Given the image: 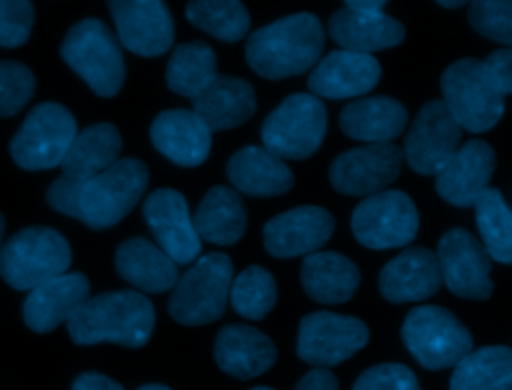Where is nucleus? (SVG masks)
Returning <instances> with one entry per match:
<instances>
[{
    "label": "nucleus",
    "instance_id": "aec40b11",
    "mask_svg": "<svg viewBox=\"0 0 512 390\" xmlns=\"http://www.w3.org/2000/svg\"><path fill=\"white\" fill-rule=\"evenodd\" d=\"M444 284L436 252L412 246L394 256L378 276L380 294L392 304L418 302L434 296Z\"/></svg>",
    "mask_w": 512,
    "mask_h": 390
},
{
    "label": "nucleus",
    "instance_id": "6e6552de",
    "mask_svg": "<svg viewBox=\"0 0 512 390\" xmlns=\"http://www.w3.org/2000/svg\"><path fill=\"white\" fill-rule=\"evenodd\" d=\"M328 128L326 106L308 92L286 96L262 122V142L280 160H306L322 144Z\"/></svg>",
    "mask_w": 512,
    "mask_h": 390
},
{
    "label": "nucleus",
    "instance_id": "7ed1b4c3",
    "mask_svg": "<svg viewBox=\"0 0 512 390\" xmlns=\"http://www.w3.org/2000/svg\"><path fill=\"white\" fill-rule=\"evenodd\" d=\"M154 324V306L144 294L118 290L88 298L66 326L72 342L80 346L112 342L140 348L150 340Z\"/></svg>",
    "mask_w": 512,
    "mask_h": 390
},
{
    "label": "nucleus",
    "instance_id": "20e7f679",
    "mask_svg": "<svg viewBox=\"0 0 512 390\" xmlns=\"http://www.w3.org/2000/svg\"><path fill=\"white\" fill-rule=\"evenodd\" d=\"M70 262L72 252L60 232L48 226H28L4 242L0 276L14 290H34L66 274Z\"/></svg>",
    "mask_w": 512,
    "mask_h": 390
},
{
    "label": "nucleus",
    "instance_id": "423d86ee",
    "mask_svg": "<svg viewBox=\"0 0 512 390\" xmlns=\"http://www.w3.org/2000/svg\"><path fill=\"white\" fill-rule=\"evenodd\" d=\"M442 102L462 130L472 134L494 128L504 114V94L490 78L484 60L460 58L440 78Z\"/></svg>",
    "mask_w": 512,
    "mask_h": 390
},
{
    "label": "nucleus",
    "instance_id": "5701e85b",
    "mask_svg": "<svg viewBox=\"0 0 512 390\" xmlns=\"http://www.w3.org/2000/svg\"><path fill=\"white\" fill-rule=\"evenodd\" d=\"M90 298V282L82 272H66L28 292L22 316L30 330L48 334L80 310Z\"/></svg>",
    "mask_w": 512,
    "mask_h": 390
},
{
    "label": "nucleus",
    "instance_id": "2f4dec72",
    "mask_svg": "<svg viewBox=\"0 0 512 390\" xmlns=\"http://www.w3.org/2000/svg\"><path fill=\"white\" fill-rule=\"evenodd\" d=\"M192 220L200 238L218 246H230L244 236L248 214L234 188L212 186L204 194Z\"/></svg>",
    "mask_w": 512,
    "mask_h": 390
},
{
    "label": "nucleus",
    "instance_id": "72a5a7b5",
    "mask_svg": "<svg viewBox=\"0 0 512 390\" xmlns=\"http://www.w3.org/2000/svg\"><path fill=\"white\" fill-rule=\"evenodd\" d=\"M216 76V54L202 40L178 44L166 66L168 88L190 100L200 96Z\"/></svg>",
    "mask_w": 512,
    "mask_h": 390
},
{
    "label": "nucleus",
    "instance_id": "cd10ccee",
    "mask_svg": "<svg viewBox=\"0 0 512 390\" xmlns=\"http://www.w3.org/2000/svg\"><path fill=\"white\" fill-rule=\"evenodd\" d=\"M232 186L250 196H280L294 184L292 170L264 146H244L226 164Z\"/></svg>",
    "mask_w": 512,
    "mask_h": 390
},
{
    "label": "nucleus",
    "instance_id": "1a4fd4ad",
    "mask_svg": "<svg viewBox=\"0 0 512 390\" xmlns=\"http://www.w3.org/2000/svg\"><path fill=\"white\" fill-rule=\"evenodd\" d=\"M402 340L408 352L426 370L456 366L472 352V334L442 306H414L402 322Z\"/></svg>",
    "mask_w": 512,
    "mask_h": 390
},
{
    "label": "nucleus",
    "instance_id": "6ab92c4d",
    "mask_svg": "<svg viewBox=\"0 0 512 390\" xmlns=\"http://www.w3.org/2000/svg\"><path fill=\"white\" fill-rule=\"evenodd\" d=\"M382 68L372 54L332 50L312 68L308 88L316 98H354L370 92L380 80Z\"/></svg>",
    "mask_w": 512,
    "mask_h": 390
},
{
    "label": "nucleus",
    "instance_id": "393cba45",
    "mask_svg": "<svg viewBox=\"0 0 512 390\" xmlns=\"http://www.w3.org/2000/svg\"><path fill=\"white\" fill-rule=\"evenodd\" d=\"M214 358L226 374L250 380L274 364L276 346L264 332L252 326L228 324L216 336Z\"/></svg>",
    "mask_w": 512,
    "mask_h": 390
},
{
    "label": "nucleus",
    "instance_id": "ea45409f",
    "mask_svg": "<svg viewBox=\"0 0 512 390\" xmlns=\"http://www.w3.org/2000/svg\"><path fill=\"white\" fill-rule=\"evenodd\" d=\"M352 390H422V386L408 366L386 362L364 370Z\"/></svg>",
    "mask_w": 512,
    "mask_h": 390
},
{
    "label": "nucleus",
    "instance_id": "dca6fc26",
    "mask_svg": "<svg viewBox=\"0 0 512 390\" xmlns=\"http://www.w3.org/2000/svg\"><path fill=\"white\" fill-rule=\"evenodd\" d=\"M142 214L158 246L178 264L198 260L202 238L196 232L186 198L174 188L154 190L142 204Z\"/></svg>",
    "mask_w": 512,
    "mask_h": 390
},
{
    "label": "nucleus",
    "instance_id": "ddd939ff",
    "mask_svg": "<svg viewBox=\"0 0 512 390\" xmlns=\"http://www.w3.org/2000/svg\"><path fill=\"white\" fill-rule=\"evenodd\" d=\"M462 128L442 100L426 102L404 138V160L422 176H436L460 150Z\"/></svg>",
    "mask_w": 512,
    "mask_h": 390
},
{
    "label": "nucleus",
    "instance_id": "c85d7f7f",
    "mask_svg": "<svg viewBox=\"0 0 512 390\" xmlns=\"http://www.w3.org/2000/svg\"><path fill=\"white\" fill-rule=\"evenodd\" d=\"M300 282L312 300L320 304H342L356 294L360 270L340 252H314L302 260Z\"/></svg>",
    "mask_w": 512,
    "mask_h": 390
},
{
    "label": "nucleus",
    "instance_id": "f03ea898",
    "mask_svg": "<svg viewBox=\"0 0 512 390\" xmlns=\"http://www.w3.org/2000/svg\"><path fill=\"white\" fill-rule=\"evenodd\" d=\"M324 26L310 12H296L254 30L246 40L248 66L268 78L298 76L320 62Z\"/></svg>",
    "mask_w": 512,
    "mask_h": 390
},
{
    "label": "nucleus",
    "instance_id": "7c9ffc66",
    "mask_svg": "<svg viewBox=\"0 0 512 390\" xmlns=\"http://www.w3.org/2000/svg\"><path fill=\"white\" fill-rule=\"evenodd\" d=\"M122 136L110 122H96L78 132L64 162L62 176L70 180H88L106 172L120 160Z\"/></svg>",
    "mask_w": 512,
    "mask_h": 390
},
{
    "label": "nucleus",
    "instance_id": "e433bc0d",
    "mask_svg": "<svg viewBox=\"0 0 512 390\" xmlns=\"http://www.w3.org/2000/svg\"><path fill=\"white\" fill-rule=\"evenodd\" d=\"M276 296L278 290L274 276L266 268L252 264L234 278L230 304L242 318L262 320L274 308Z\"/></svg>",
    "mask_w": 512,
    "mask_h": 390
},
{
    "label": "nucleus",
    "instance_id": "412c9836",
    "mask_svg": "<svg viewBox=\"0 0 512 390\" xmlns=\"http://www.w3.org/2000/svg\"><path fill=\"white\" fill-rule=\"evenodd\" d=\"M496 168V154L484 140H468L436 174V192L452 206L468 208L488 190Z\"/></svg>",
    "mask_w": 512,
    "mask_h": 390
},
{
    "label": "nucleus",
    "instance_id": "0eeeda50",
    "mask_svg": "<svg viewBox=\"0 0 512 390\" xmlns=\"http://www.w3.org/2000/svg\"><path fill=\"white\" fill-rule=\"evenodd\" d=\"M66 64L92 88L94 94L110 98L124 82V58L120 44L98 18L74 24L60 46Z\"/></svg>",
    "mask_w": 512,
    "mask_h": 390
},
{
    "label": "nucleus",
    "instance_id": "9d476101",
    "mask_svg": "<svg viewBox=\"0 0 512 390\" xmlns=\"http://www.w3.org/2000/svg\"><path fill=\"white\" fill-rule=\"evenodd\" d=\"M76 118L56 102L34 106L10 142L12 160L24 170H48L64 162L74 138Z\"/></svg>",
    "mask_w": 512,
    "mask_h": 390
},
{
    "label": "nucleus",
    "instance_id": "bb28decb",
    "mask_svg": "<svg viewBox=\"0 0 512 390\" xmlns=\"http://www.w3.org/2000/svg\"><path fill=\"white\" fill-rule=\"evenodd\" d=\"M408 112L390 96H368L346 104L340 112V128L346 136L366 144H386L402 134Z\"/></svg>",
    "mask_w": 512,
    "mask_h": 390
},
{
    "label": "nucleus",
    "instance_id": "39448f33",
    "mask_svg": "<svg viewBox=\"0 0 512 390\" xmlns=\"http://www.w3.org/2000/svg\"><path fill=\"white\" fill-rule=\"evenodd\" d=\"M232 274V260L224 252L200 256L172 288L170 316L184 326H202L222 318L230 302Z\"/></svg>",
    "mask_w": 512,
    "mask_h": 390
},
{
    "label": "nucleus",
    "instance_id": "37998d69",
    "mask_svg": "<svg viewBox=\"0 0 512 390\" xmlns=\"http://www.w3.org/2000/svg\"><path fill=\"white\" fill-rule=\"evenodd\" d=\"M294 390H338V380L328 368H312L298 380Z\"/></svg>",
    "mask_w": 512,
    "mask_h": 390
},
{
    "label": "nucleus",
    "instance_id": "473e14b6",
    "mask_svg": "<svg viewBox=\"0 0 512 390\" xmlns=\"http://www.w3.org/2000/svg\"><path fill=\"white\" fill-rule=\"evenodd\" d=\"M450 390H512V348L482 346L472 350L454 366Z\"/></svg>",
    "mask_w": 512,
    "mask_h": 390
},
{
    "label": "nucleus",
    "instance_id": "79ce46f5",
    "mask_svg": "<svg viewBox=\"0 0 512 390\" xmlns=\"http://www.w3.org/2000/svg\"><path fill=\"white\" fill-rule=\"evenodd\" d=\"M490 78L494 80L496 88L508 96L512 94V48H500L488 54L484 60Z\"/></svg>",
    "mask_w": 512,
    "mask_h": 390
},
{
    "label": "nucleus",
    "instance_id": "c756f323",
    "mask_svg": "<svg viewBox=\"0 0 512 390\" xmlns=\"http://www.w3.org/2000/svg\"><path fill=\"white\" fill-rule=\"evenodd\" d=\"M192 110L212 132L240 126L256 112L254 88L242 78L218 74L214 82L192 100Z\"/></svg>",
    "mask_w": 512,
    "mask_h": 390
},
{
    "label": "nucleus",
    "instance_id": "8fccbe9b",
    "mask_svg": "<svg viewBox=\"0 0 512 390\" xmlns=\"http://www.w3.org/2000/svg\"><path fill=\"white\" fill-rule=\"evenodd\" d=\"M250 390H272V388H266V386H256V388H250Z\"/></svg>",
    "mask_w": 512,
    "mask_h": 390
},
{
    "label": "nucleus",
    "instance_id": "a19ab883",
    "mask_svg": "<svg viewBox=\"0 0 512 390\" xmlns=\"http://www.w3.org/2000/svg\"><path fill=\"white\" fill-rule=\"evenodd\" d=\"M34 24V6L28 0H0V46H22Z\"/></svg>",
    "mask_w": 512,
    "mask_h": 390
},
{
    "label": "nucleus",
    "instance_id": "58836bf2",
    "mask_svg": "<svg viewBox=\"0 0 512 390\" xmlns=\"http://www.w3.org/2000/svg\"><path fill=\"white\" fill-rule=\"evenodd\" d=\"M36 80L28 66L0 60V118L18 114L34 96Z\"/></svg>",
    "mask_w": 512,
    "mask_h": 390
},
{
    "label": "nucleus",
    "instance_id": "4c0bfd02",
    "mask_svg": "<svg viewBox=\"0 0 512 390\" xmlns=\"http://www.w3.org/2000/svg\"><path fill=\"white\" fill-rule=\"evenodd\" d=\"M470 26L484 38L512 48V2L476 0L468 6Z\"/></svg>",
    "mask_w": 512,
    "mask_h": 390
},
{
    "label": "nucleus",
    "instance_id": "f3484780",
    "mask_svg": "<svg viewBox=\"0 0 512 390\" xmlns=\"http://www.w3.org/2000/svg\"><path fill=\"white\" fill-rule=\"evenodd\" d=\"M120 42L138 56H160L174 44V22L160 0L108 2Z\"/></svg>",
    "mask_w": 512,
    "mask_h": 390
},
{
    "label": "nucleus",
    "instance_id": "09e8293b",
    "mask_svg": "<svg viewBox=\"0 0 512 390\" xmlns=\"http://www.w3.org/2000/svg\"><path fill=\"white\" fill-rule=\"evenodd\" d=\"M2 238H4V216L0 214V250H2V246H4Z\"/></svg>",
    "mask_w": 512,
    "mask_h": 390
},
{
    "label": "nucleus",
    "instance_id": "2eb2a0df",
    "mask_svg": "<svg viewBox=\"0 0 512 390\" xmlns=\"http://www.w3.org/2000/svg\"><path fill=\"white\" fill-rule=\"evenodd\" d=\"M404 152L392 144H366L342 152L330 164V184L348 196H372L390 186L402 168Z\"/></svg>",
    "mask_w": 512,
    "mask_h": 390
},
{
    "label": "nucleus",
    "instance_id": "f257e3e1",
    "mask_svg": "<svg viewBox=\"0 0 512 390\" xmlns=\"http://www.w3.org/2000/svg\"><path fill=\"white\" fill-rule=\"evenodd\" d=\"M148 186V168L138 158H120L88 180L56 178L46 200L52 210L84 222L92 230L118 224L138 204Z\"/></svg>",
    "mask_w": 512,
    "mask_h": 390
},
{
    "label": "nucleus",
    "instance_id": "f704fd0d",
    "mask_svg": "<svg viewBox=\"0 0 512 390\" xmlns=\"http://www.w3.org/2000/svg\"><path fill=\"white\" fill-rule=\"evenodd\" d=\"M480 242L488 256L502 264H512V208L498 188H488L474 202Z\"/></svg>",
    "mask_w": 512,
    "mask_h": 390
},
{
    "label": "nucleus",
    "instance_id": "4468645a",
    "mask_svg": "<svg viewBox=\"0 0 512 390\" xmlns=\"http://www.w3.org/2000/svg\"><path fill=\"white\" fill-rule=\"evenodd\" d=\"M444 286L460 298L488 300L494 284L490 278L492 258L482 242L464 228H452L442 234L436 250Z\"/></svg>",
    "mask_w": 512,
    "mask_h": 390
},
{
    "label": "nucleus",
    "instance_id": "f8f14e48",
    "mask_svg": "<svg viewBox=\"0 0 512 390\" xmlns=\"http://www.w3.org/2000/svg\"><path fill=\"white\" fill-rule=\"evenodd\" d=\"M368 338V326L356 316L310 312L300 320L296 354L314 368H330L362 350Z\"/></svg>",
    "mask_w": 512,
    "mask_h": 390
},
{
    "label": "nucleus",
    "instance_id": "a878e982",
    "mask_svg": "<svg viewBox=\"0 0 512 390\" xmlns=\"http://www.w3.org/2000/svg\"><path fill=\"white\" fill-rule=\"evenodd\" d=\"M118 274L138 290L160 294L172 290L180 278L178 264L148 238L124 240L114 258Z\"/></svg>",
    "mask_w": 512,
    "mask_h": 390
},
{
    "label": "nucleus",
    "instance_id": "49530a36",
    "mask_svg": "<svg viewBox=\"0 0 512 390\" xmlns=\"http://www.w3.org/2000/svg\"><path fill=\"white\" fill-rule=\"evenodd\" d=\"M442 8H462L464 0H440L438 2Z\"/></svg>",
    "mask_w": 512,
    "mask_h": 390
},
{
    "label": "nucleus",
    "instance_id": "c03bdc74",
    "mask_svg": "<svg viewBox=\"0 0 512 390\" xmlns=\"http://www.w3.org/2000/svg\"><path fill=\"white\" fill-rule=\"evenodd\" d=\"M72 390H124V388L116 380H112L104 374L84 372L74 380Z\"/></svg>",
    "mask_w": 512,
    "mask_h": 390
},
{
    "label": "nucleus",
    "instance_id": "b1692460",
    "mask_svg": "<svg viewBox=\"0 0 512 390\" xmlns=\"http://www.w3.org/2000/svg\"><path fill=\"white\" fill-rule=\"evenodd\" d=\"M328 34L342 50L372 54L398 46L406 30L400 20L384 12L368 14L342 6L328 20Z\"/></svg>",
    "mask_w": 512,
    "mask_h": 390
},
{
    "label": "nucleus",
    "instance_id": "a18cd8bd",
    "mask_svg": "<svg viewBox=\"0 0 512 390\" xmlns=\"http://www.w3.org/2000/svg\"><path fill=\"white\" fill-rule=\"evenodd\" d=\"M344 6H348L352 10H358V12L372 14V12H384L386 2L384 0H350Z\"/></svg>",
    "mask_w": 512,
    "mask_h": 390
},
{
    "label": "nucleus",
    "instance_id": "4be33fe9",
    "mask_svg": "<svg viewBox=\"0 0 512 390\" xmlns=\"http://www.w3.org/2000/svg\"><path fill=\"white\" fill-rule=\"evenodd\" d=\"M150 140L174 164L194 168L210 154L212 130L192 108H170L154 118Z\"/></svg>",
    "mask_w": 512,
    "mask_h": 390
},
{
    "label": "nucleus",
    "instance_id": "a211bd4d",
    "mask_svg": "<svg viewBox=\"0 0 512 390\" xmlns=\"http://www.w3.org/2000/svg\"><path fill=\"white\" fill-rule=\"evenodd\" d=\"M334 232L328 210L312 204L286 210L264 224V248L274 258H294L318 252Z\"/></svg>",
    "mask_w": 512,
    "mask_h": 390
},
{
    "label": "nucleus",
    "instance_id": "c9c22d12",
    "mask_svg": "<svg viewBox=\"0 0 512 390\" xmlns=\"http://www.w3.org/2000/svg\"><path fill=\"white\" fill-rule=\"evenodd\" d=\"M192 26L222 42H238L248 34L250 14L238 0H194L186 6Z\"/></svg>",
    "mask_w": 512,
    "mask_h": 390
},
{
    "label": "nucleus",
    "instance_id": "9b49d317",
    "mask_svg": "<svg viewBox=\"0 0 512 390\" xmlns=\"http://www.w3.org/2000/svg\"><path fill=\"white\" fill-rule=\"evenodd\" d=\"M354 238L372 250L408 246L420 228V216L412 198L402 190H382L366 196L352 212Z\"/></svg>",
    "mask_w": 512,
    "mask_h": 390
},
{
    "label": "nucleus",
    "instance_id": "de8ad7c7",
    "mask_svg": "<svg viewBox=\"0 0 512 390\" xmlns=\"http://www.w3.org/2000/svg\"><path fill=\"white\" fill-rule=\"evenodd\" d=\"M138 390H170V388L164 386V384H144Z\"/></svg>",
    "mask_w": 512,
    "mask_h": 390
}]
</instances>
